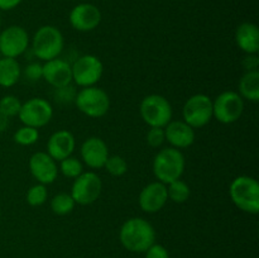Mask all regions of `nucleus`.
Returning <instances> with one entry per match:
<instances>
[{
    "instance_id": "f257e3e1",
    "label": "nucleus",
    "mask_w": 259,
    "mask_h": 258,
    "mask_svg": "<svg viewBox=\"0 0 259 258\" xmlns=\"http://www.w3.org/2000/svg\"><path fill=\"white\" fill-rule=\"evenodd\" d=\"M119 239L121 245L129 252L144 253L156 243V230L148 220L143 218H131L121 225Z\"/></svg>"
},
{
    "instance_id": "f03ea898",
    "label": "nucleus",
    "mask_w": 259,
    "mask_h": 258,
    "mask_svg": "<svg viewBox=\"0 0 259 258\" xmlns=\"http://www.w3.org/2000/svg\"><path fill=\"white\" fill-rule=\"evenodd\" d=\"M185 166H186V162H185V156L182 152L174 147H167V148L161 149L154 156L152 167H153V174L157 181L168 185L175 180L181 179Z\"/></svg>"
},
{
    "instance_id": "7ed1b4c3",
    "label": "nucleus",
    "mask_w": 259,
    "mask_h": 258,
    "mask_svg": "<svg viewBox=\"0 0 259 258\" xmlns=\"http://www.w3.org/2000/svg\"><path fill=\"white\" fill-rule=\"evenodd\" d=\"M229 195L233 204L248 214L259 212V184L250 176H238L229 186Z\"/></svg>"
},
{
    "instance_id": "20e7f679",
    "label": "nucleus",
    "mask_w": 259,
    "mask_h": 258,
    "mask_svg": "<svg viewBox=\"0 0 259 258\" xmlns=\"http://www.w3.org/2000/svg\"><path fill=\"white\" fill-rule=\"evenodd\" d=\"M63 47H65V39L57 27L43 25L38 28V30L33 35V53L40 61L47 62L53 58H58V56L62 53Z\"/></svg>"
},
{
    "instance_id": "39448f33",
    "label": "nucleus",
    "mask_w": 259,
    "mask_h": 258,
    "mask_svg": "<svg viewBox=\"0 0 259 258\" xmlns=\"http://www.w3.org/2000/svg\"><path fill=\"white\" fill-rule=\"evenodd\" d=\"M141 116L144 123L151 128H164L172 120V105L164 96L158 94L147 95L139 106Z\"/></svg>"
},
{
    "instance_id": "423d86ee",
    "label": "nucleus",
    "mask_w": 259,
    "mask_h": 258,
    "mask_svg": "<svg viewBox=\"0 0 259 258\" xmlns=\"http://www.w3.org/2000/svg\"><path fill=\"white\" fill-rule=\"evenodd\" d=\"M75 104L78 110L89 118L99 119L106 115L110 109V98L105 90L96 86L82 88L77 91Z\"/></svg>"
},
{
    "instance_id": "0eeeda50",
    "label": "nucleus",
    "mask_w": 259,
    "mask_h": 258,
    "mask_svg": "<svg viewBox=\"0 0 259 258\" xmlns=\"http://www.w3.org/2000/svg\"><path fill=\"white\" fill-rule=\"evenodd\" d=\"M72 81L80 88L95 86L101 80L104 73V65L95 55L80 56L71 65Z\"/></svg>"
},
{
    "instance_id": "6e6552de",
    "label": "nucleus",
    "mask_w": 259,
    "mask_h": 258,
    "mask_svg": "<svg viewBox=\"0 0 259 258\" xmlns=\"http://www.w3.org/2000/svg\"><path fill=\"white\" fill-rule=\"evenodd\" d=\"M244 111V99L235 91H224L212 101V116L219 123L233 124Z\"/></svg>"
},
{
    "instance_id": "1a4fd4ad",
    "label": "nucleus",
    "mask_w": 259,
    "mask_h": 258,
    "mask_svg": "<svg viewBox=\"0 0 259 258\" xmlns=\"http://www.w3.org/2000/svg\"><path fill=\"white\" fill-rule=\"evenodd\" d=\"M185 123L191 128L199 129L210 123L212 119V100L205 94L190 96L182 108Z\"/></svg>"
},
{
    "instance_id": "9d476101",
    "label": "nucleus",
    "mask_w": 259,
    "mask_h": 258,
    "mask_svg": "<svg viewBox=\"0 0 259 258\" xmlns=\"http://www.w3.org/2000/svg\"><path fill=\"white\" fill-rule=\"evenodd\" d=\"M103 191V181L98 174L93 171L82 172L73 179L71 196L78 205H91L100 197Z\"/></svg>"
},
{
    "instance_id": "9b49d317",
    "label": "nucleus",
    "mask_w": 259,
    "mask_h": 258,
    "mask_svg": "<svg viewBox=\"0 0 259 258\" xmlns=\"http://www.w3.org/2000/svg\"><path fill=\"white\" fill-rule=\"evenodd\" d=\"M18 116L24 125L39 129L51 121L53 116V108L46 99L30 98L25 103H22Z\"/></svg>"
},
{
    "instance_id": "f8f14e48",
    "label": "nucleus",
    "mask_w": 259,
    "mask_h": 258,
    "mask_svg": "<svg viewBox=\"0 0 259 258\" xmlns=\"http://www.w3.org/2000/svg\"><path fill=\"white\" fill-rule=\"evenodd\" d=\"M29 35L20 25H10L0 33V55L2 57L17 58L27 51Z\"/></svg>"
},
{
    "instance_id": "ddd939ff",
    "label": "nucleus",
    "mask_w": 259,
    "mask_h": 258,
    "mask_svg": "<svg viewBox=\"0 0 259 258\" xmlns=\"http://www.w3.org/2000/svg\"><path fill=\"white\" fill-rule=\"evenodd\" d=\"M29 171L38 184L50 185L58 176L57 162L47 152H35L29 158Z\"/></svg>"
},
{
    "instance_id": "4468645a",
    "label": "nucleus",
    "mask_w": 259,
    "mask_h": 258,
    "mask_svg": "<svg viewBox=\"0 0 259 258\" xmlns=\"http://www.w3.org/2000/svg\"><path fill=\"white\" fill-rule=\"evenodd\" d=\"M168 201L167 186L159 181L151 182L142 189L138 202L141 209L148 214L158 212Z\"/></svg>"
},
{
    "instance_id": "2eb2a0df",
    "label": "nucleus",
    "mask_w": 259,
    "mask_h": 258,
    "mask_svg": "<svg viewBox=\"0 0 259 258\" xmlns=\"http://www.w3.org/2000/svg\"><path fill=\"white\" fill-rule=\"evenodd\" d=\"M101 22V12L96 5L82 3L71 10L70 23L78 32H90L98 28Z\"/></svg>"
},
{
    "instance_id": "dca6fc26",
    "label": "nucleus",
    "mask_w": 259,
    "mask_h": 258,
    "mask_svg": "<svg viewBox=\"0 0 259 258\" xmlns=\"http://www.w3.org/2000/svg\"><path fill=\"white\" fill-rule=\"evenodd\" d=\"M80 153L86 166L93 169L103 168L109 157L108 144L99 137H90L81 144Z\"/></svg>"
},
{
    "instance_id": "f3484780",
    "label": "nucleus",
    "mask_w": 259,
    "mask_h": 258,
    "mask_svg": "<svg viewBox=\"0 0 259 258\" xmlns=\"http://www.w3.org/2000/svg\"><path fill=\"white\" fill-rule=\"evenodd\" d=\"M43 80L55 89L70 85L72 82L71 65L62 58H53L43 65Z\"/></svg>"
},
{
    "instance_id": "a211bd4d",
    "label": "nucleus",
    "mask_w": 259,
    "mask_h": 258,
    "mask_svg": "<svg viewBox=\"0 0 259 258\" xmlns=\"http://www.w3.org/2000/svg\"><path fill=\"white\" fill-rule=\"evenodd\" d=\"M75 147L76 141L73 134L71 132L66 131V129H61V131L55 132L48 138L47 153L56 162H60L70 157L75 151Z\"/></svg>"
},
{
    "instance_id": "6ab92c4d",
    "label": "nucleus",
    "mask_w": 259,
    "mask_h": 258,
    "mask_svg": "<svg viewBox=\"0 0 259 258\" xmlns=\"http://www.w3.org/2000/svg\"><path fill=\"white\" fill-rule=\"evenodd\" d=\"M163 129L166 141L174 148L184 149L194 144L195 129L184 120H171Z\"/></svg>"
},
{
    "instance_id": "aec40b11",
    "label": "nucleus",
    "mask_w": 259,
    "mask_h": 258,
    "mask_svg": "<svg viewBox=\"0 0 259 258\" xmlns=\"http://www.w3.org/2000/svg\"><path fill=\"white\" fill-rule=\"evenodd\" d=\"M237 46L247 55H257L259 52V29L254 23H242L235 30Z\"/></svg>"
},
{
    "instance_id": "412c9836",
    "label": "nucleus",
    "mask_w": 259,
    "mask_h": 258,
    "mask_svg": "<svg viewBox=\"0 0 259 258\" xmlns=\"http://www.w3.org/2000/svg\"><path fill=\"white\" fill-rule=\"evenodd\" d=\"M22 76V67L17 58H0V86L12 88L19 81Z\"/></svg>"
},
{
    "instance_id": "4be33fe9",
    "label": "nucleus",
    "mask_w": 259,
    "mask_h": 258,
    "mask_svg": "<svg viewBox=\"0 0 259 258\" xmlns=\"http://www.w3.org/2000/svg\"><path fill=\"white\" fill-rule=\"evenodd\" d=\"M239 94L243 99L257 103L259 101V71L245 72L239 80Z\"/></svg>"
},
{
    "instance_id": "5701e85b",
    "label": "nucleus",
    "mask_w": 259,
    "mask_h": 258,
    "mask_svg": "<svg viewBox=\"0 0 259 258\" xmlns=\"http://www.w3.org/2000/svg\"><path fill=\"white\" fill-rule=\"evenodd\" d=\"M167 186V195H168V199L171 201L176 202V204H184L189 200L190 194H191V190L190 186L185 181H182L181 179L175 180V181L169 182Z\"/></svg>"
},
{
    "instance_id": "b1692460",
    "label": "nucleus",
    "mask_w": 259,
    "mask_h": 258,
    "mask_svg": "<svg viewBox=\"0 0 259 258\" xmlns=\"http://www.w3.org/2000/svg\"><path fill=\"white\" fill-rule=\"evenodd\" d=\"M75 200L72 199L71 194H67V192H60L51 200V210L56 215L70 214L75 209Z\"/></svg>"
},
{
    "instance_id": "393cba45",
    "label": "nucleus",
    "mask_w": 259,
    "mask_h": 258,
    "mask_svg": "<svg viewBox=\"0 0 259 258\" xmlns=\"http://www.w3.org/2000/svg\"><path fill=\"white\" fill-rule=\"evenodd\" d=\"M39 139V132L33 126L23 125L14 133V142L19 146H33Z\"/></svg>"
},
{
    "instance_id": "a878e982",
    "label": "nucleus",
    "mask_w": 259,
    "mask_h": 258,
    "mask_svg": "<svg viewBox=\"0 0 259 258\" xmlns=\"http://www.w3.org/2000/svg\"><path fill=\"white\" fill-rule=\"evenodd\" d=\"M58 171H61V174L65 177H68V179H76V177L80 176L83 172L82 162L76 158V157L70 156L60 161Z\"/></svg>"
},
{
    "instance_id": "bb28decb",
    "label": "nucleus",
    "mask_w": 259,
    "mask_h": 258,
    "mask_svg": "<svg viewBox=\"0 0 259 258\" xmlns=\"http://www.w3.org/2000/svg\"><path fill=\"white\" fill-rule=\"evenodd\" d=\"M48 197V191L46 185L42 184H35L32 187H29V190L27 191L25 195V200H27L28 205L33 207L40 206V205L45 204L47 201Z\"/></svg>"
},
{
    "instance_id": "cd10ccee",
    "label": "nucleus",
    "mask_w": 259,
    "mask_h": 258,
    "mask_svg": "<svg viewBox=\"0 0 259 258\" xmlns=\"http://www.w3.org/2000/svg\"><path fill=\"white\" fill-rule=\"evenodd\" d=\"M104 168L114 177H120L128 171V163L121 156H109L106 159Z\"/></svg>"
},
{
    "instance_id": "c85d7f7f",
    "label": "nucleus",
    "mask_w": 259,
    "mask_h": 258,
    "mask_svg": "<svg viewBox=\"0 0 259 258\" xmlns=\"http://www.w3.org/2000/svg\"><path fill=\"white\" fill-rule=\"evenodd\" d=\"M20 108H22V101L17 96L5 95L0 99V109L8 118L17 116L19 114Z\"/></svg>"
},
{
    "instance_id": "c756f323",
    "label": "nucleus",
    "mask_w": 259,
    "mask_h": 258,
    "mask_svg": "<svg viewBox=\"0 0 259 258\" xmlns=\"http://www.w3.org/2000/svg\"><path fill=\"white\" fill-rule=\"evenodd\" d=\"M77 95V91L75 90V86L70 85H66L62 86V88H58L56 89V93H55V98L56 101L61 104H70V103H75V98Z\"/></svg>"
},
{
    "instance_id": "7c9ffc66",
    "label": "nucleus",
    "mask_w": 259,
    "mask_h": 258,
    "mask_svg": "<svg viewBox=\"0 0 259 258\" xmlns=\"http://www.w3.org/2000/svg\"><path fill=\"white\" fill-rule=\"evenodd\" d=\"M146 139L148 146H151L152 148H158V147H161L162 144L164 143V141H166V137H164V129L153 126V128H151L148 132H147Z\"/></svg>"
},
{
    "instance_id": "2f4dec72",
    "label": "nucleus",
    "mask_w": 259,
    "mask_h": 258,
    "mask_svg": "<svg viewBox=\"0 0 259 258\" xmlns=\"http://www.w3.org/2000/svg\"><path fill=\"white\" fill-rule=\"evenodd\" d=\"M25 77L29 81H38L43 77V65L39 62H30L24 68Z\"/></svg>"
},
{
    "instance_id": "473e14b6",
    "label": "nucleus",
    "mask_w": 259,
    "mask_h": 258,
    "mask_svg": "<svg viewBox=\"0 0 259 258\" xmlns=\"http://www.w3.org/2000/svg\"><path fill=\"white\" fill-rule=\"evenodd\" d=\"M144 253H146L144 258H169L168 250L166 249V247H163L162 244H157V243L152 244Z\"/></svg>"
},
{
    "instance_id": "72a5a7b5",
    "label": "nucleus",
    "mask_w": 259,
    "mask_h": 258,
    "mask_svg": "<svg viewBox=\"0 0 259 258\" xmlns=\"http://www.w3.org/2000/svg\"><path fill=\"white\" fill-rule=\"evenodd\" d=\"M243 67L245 72L249 71H258L259 67V57L258 55H247L243 58Z\"/></svg>"
},
{
    "instance_id": "f704fd0d",
    "label": "nucleus",
    "mask_w": 259,
    "mask_h": 258,
    "mask_svg": "<svg viewBox=\"0 0 259 258\" xmlns=\"http://www.w3.org/2000/svg\"><path fill=\"white\" fill-rule=\"evenodd\" d=\"M22 0H0V10H12L17 8Z\"/></svg>"
},
{
    "instance_id": "c9c22d12",
    "label": "nucleus",
    "mask_w": 259,
    "mask_h": 258,
    "mask_svg": "<svg viewBox=\"0 0 259 258\" xmlns=\"http://www.w3.org/2000/svg\"><path fill=\"white\" fill-rule=\"evenodd\" d=\"M8 125H9V118L0 109V133H3L8 128Z\"/></svg>"
},
{
    "instance_id": "e433bc0d",
    "label": "nucleus",
    "mask_w": 259,
    "mask_h": 258,
    "mask_svg": "<svg viewBox=\"0 0 259 258\" xmlns=\"http://www.w3.org/2000/svg\"><path fill=\"white\" fill-rule=\"evenodd\" d=\"M0 217H2V207H0Z\"/></svg>"
},
{
    "instance_id": "4c0bfd02",
    "label": "nucleus",
    "mask_w": 259,
    "mask_h": 258,
    "mask_svg": "<svg viewBox=\"0 0 259 258\" xmlns=\"http://www.w3.org/2000/svg\"><path fill=\"white\" fill-rule=\"evenodd\" d=\"M0 25H2V17H0Z\"/></svg>"
},
{
    "instance_id": "58836bf2",
    "label": "nucleus",
    "mask_w": 259,
    "mask_h": 258,
    "mask_svg": "<svg viewBox=\"0 0 259 258\" xmlns=\"http://www.w3.org/2000/svg\"><path fill=\"white\" fill-rule=\"evenodd\" d=\"M0 58H2V55H0Z\"/></svg>"
},
{
    "instance_id": "ea45409f",
    "label": "nucleus",
    "mask_w": 259,
    "mask_h": 258,
    "mask_svg": "<svg viewBox=\"0 0 259 258\" xmlns=\"http://www.w3.org/2000/svg\"><path fill=\"white\" fill-rule=\"evenodd\" d=\"M76 258H81V257H76Z\"/></svg>"
},
{
    "instance_id": "a19ab883",
    "label": "nucleus",
    "mask_w": 259,
    "mask_h": 258,
    "mask_svg": "<svg viewBox=\"0 0 259 258\" xmlns=\"http://www.w3.org/2000/svg\"><path fill=\"white\" fill-rule=\"evenodd\" d=\"M104 258H109V257H104Z\"/></svg>"
}]
</instances>
